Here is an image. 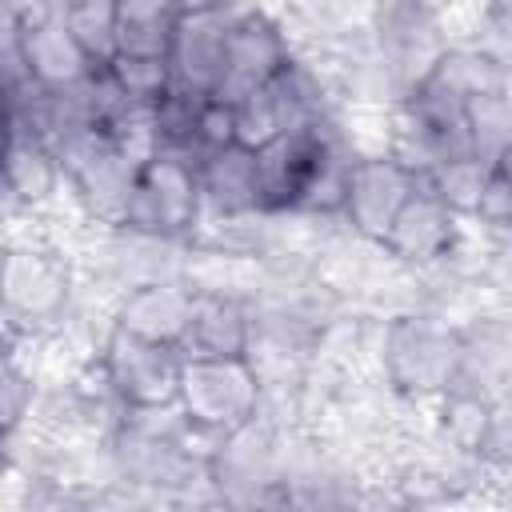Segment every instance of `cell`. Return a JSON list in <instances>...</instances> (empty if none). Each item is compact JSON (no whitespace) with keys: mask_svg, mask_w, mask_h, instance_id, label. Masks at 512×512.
Returning a JSON list of instances; mask_svg holds the SVG:
<instances>
[{"mask_svg":"<svg viewBox=\"0 0 512 512\" xmlns=\"http://www.w3.org/2000/svg\"><path fill=\"white\" fill-rule=\"evenodd\" d=\"M104 68H108V76L116 80V88L132 104H156L160 96H168L176 88L168 56H128V52H116Z\"/></svg>","mask_w":512,"mask_h":512,"instance_id":"21","label":"cell"},{"mask_svg":"<svg viewBox=\"0 0 512 512\" xmlns=\"http://www.w3.org/2000/svg\"><path fill=\"white\" fill-rule=\"evenodd\" d=\"M228 144H236V108L224 96H204L196 112V148L212 152Z\"/></svg>","mask_w":512,"mask_h":512,"instance_id":"24","label":"cell"},{"mask_svg":"<svg viewBox=\"0 0 512 512\" xmlns=\"http://www.w3.org/2000/svg\"><path fill=\"white\" fill-rule=\"evenodd\" d=\"M260 372L248 356L240 360H184L180 372V416L196 432L228 436L260 416Z\"/></svg>","mask_w":512,"mask_h":512,"instance_id":"3","label":"cell"},{"mask_svg":"<svg viewBox=\"0 0 512 512\" xmlns=\"http://www.w3.org/2000/svg\"><path fill=\"white\" fill-rule=\"evenodd\" d=\"M496 172H500V176H508V180H512V140H508V148H504V152H500V160H496Z\"/></svg>","mask_w":512,"mask_h":512,"instance_id":"26","label":"cell"},{"mask_svg":"<svg viewBox=\"0 0 512 512\" xmlns=\"http://www.w3.org/2000/svg\"><path fill=\"white\" fill-rule=\"evenodd\" d=\"M200 196L204 208L224 216V220H240V216H264L260 212V168H256V152L244 144H228V148H212L200 152Z\"/></svg>","mask_w":512,"mask_h":512,"instance_id":"14","label":"cell"},{"mask_svg":"<svg viewBox=\"0 0 512 512\" xmlns=\"http://www.w3.org/2000/svg\"><path fill=\"white\" fill-rule=\"evenodd\" d=\"M4 400H0V412H4V436L12 440L20 432V424L32 416V396H36V384H32V368H24L16 356L4 360V384H0Z\"/></svg>","mask_w":512,"mask_h":512,"instance_id":"23","label":"cell"},{"mask_svg":"<svg viewBox=\"0 0 512 512\" xmlns=\"http://www.w3.org/2000/svg\"><path fill=\"white\" fill-rule=\"evenodd\" d=\"M256 320L228 292H196V312L184 332V360H240L252 352Z\"/></svg>","mask_w":512,"mask_h":512,"instance_id":"13","label":"cell"},{"mask_svg":"<svg viewBox=\"0 0 512 512\" xmlns=\"http://www.w3.org/2000/svg\"><path fill=\"white\" fill-rule=\"evenodd\" d=\"M20 36V52L28 64V76L40 88H76L84 84L100 64L80 48V40L72 36V28L64 24V12H52L44 20H8Z\"/></svg>","mask_w":512,"mask_h":512,"instance_id":"11","label":"cell"},{"mask_svg":"<svg viewBox=\"0 0 512 512\" xmlns=\"http://www.w3.org/2000/svg\"><path fill=\"white\" fill-rule=\"evenodd\" d=\"M236 12L240 8H232L228 0H204V4L180 8L172 44H168V64H172L176 88H184L192 96H216Z\"/></svg>","mask_w":512,"mask_h":512,"instance_id":"6","label":"cell"},{"mask_svg":"<svg viewBox=\"0 0 512 512\" xmlns=\"http://www.w3.org/2000/svg\"><path fill=\"white\" fill-rule=\"evenodd\" d=\"M476 220L492 232H512V180L500 176L492 168L488 184H484V196H480V208H476Z\"/></svg>","mask_w":512,"mask_h":512,"instance_id":"25","label":"cell"},{"mask_svg":"<svg viewBox=\"0 0 512 512\" xmlns=\"http://www.w3.org/2000/svg\"><path fill=\"white\" fill-rule=\"evenodd\" d=\"M296 60L288 28L276 24L268 12L260 8H240L228 32V52H224V76L216 96L224 100H240L252 88L272 84L288 64Z\"/></svg>","mask_w":512,"mask_h":512,"instance_id":"8","label":"cell"},{"mask_svg":"<svg viewBox=\"0 0 512 512\" xmlns=\"http://www.w3.org/2000/svg\"><path fill=\"white\" fill-rule=\"evenodd\" d=\"M496 408L488 396L464 388L460 380L440 396V436L456 452H488Z\"/></svg>","mask_w":512,"mask_h":512,"instance_id":"17","label":"cell"},{"mask_svg":"<svg viewBox=\"0 0 512 512\" xmlns=\"http://www.w3.org/2000/svg\"><path fill=\"white\" fill-rule=\"evenodd\" d=\"M464 344L432 316H396L380 340V364L400 396H444L464 372Z\"/></svg>","mask_w":512,"mask_h":512,"instance_id":"2","label":"cell"},{"mask_svg":"<svg viewBox=\"0 0 512 512\" xmlns=\"http://www.w3.org/2000/svg\"><path fill=\"white\" fill-rule=\"evenodd\" d=\"M192 312H196V288H188L184 280L152 276V280H140L124 292L112 324H120V328H128L144 340L180 348L184 332L192 324Z\"/></svg>","mask_w":512,"mask_h":512,"instance_id":"12","label":"cell"},{"mask_svg":"<svg viewBox=\"0 0 512 512\" xmlns=\"http://www.w3.org/2000/svg\"><path fill=\"white\" fill-rule=\"evenodd\" d=\"M64 24L80 40V48L96 60L108 64L116 56V28H120V8L116 0H64Z\"/></svg>","mask_w":512,"mask_h":512,"instance_id":"20","label":"cell"},{"mask_svg":"<svg viewBox=\"0 0 512 512\" xmlns=\"http://www.w3.org/2000/svg\"><path fill=\"white\" fill-rule=\"evenodd\" d=\"M464 124H468V148H472V156H480L484 164L496 168L500 152L512 140V88L472 96L464 104Z\"/></svg>","mask_w":512,"mask_h":512,"instance_id":"18","label":"cell"},{"mask_svg":"<svg viewBox=\"0 0 512 512\" xmlns=\"http://www.w3.org/2000/svg\"><path fill=\"white\" fill-rule=\"evenodd\" d=\"M420 176L400 164L392 152H360L352 156L348 168V192H344V220L352 228V236L368 240V244H384L396 212L404 208V200L416 192Z\"/></svg>","mask_w":512,"mask_h":512,"instance_id":"7","label":"cell"},{"mask_svg":"<svg viewBox=\"0 0 512 512\" xmlns=\"http://www.w3.org/2000/svg\"><path fill=\"white\" fill-rule=\"evenodd\" d=\"M232 108H236V144H244L252 152L268 148L272 140H280L288 132L284 108H280V96L272 84L244 92L240 100H232Z\"/></svg>","mask_w":512,"mask_h":512,"instance_id":"22","label":"cell"},{"mask_svg":"<svg viewBox=\"0 0 512 512\" xmlns=\"http://www.w3.org/2000/svg\"><path fill=\"white\" fill-rule=\"evenodd\" d=\"M460 104H468L472 96H484V92H500V88H512V76H508V64L492 52V48H472V44H448L444 56L432 64V72L420 80Z\"/></svg>","mask_w":512,"mask_h":512,"instance_id":"16","label":"cell"},{"mask_svg":"<svg viewBox=\"0 0 512 512\" xmlns=\"http://www.w3.org/2000/svg\"><path fill=\"white\" fill-rule=\"evenodd\" d=\"M380 248L400 264H436L456 248V212L420 180L416 192L396 212Z\"/></svg>","mask_w":512,"mask_h":512,"instance_id":"10","label":"cell"},{"mask_svg":"<svg viewBox=\"0 0 512 512\" xmlns=\"http://www.w3.org/2000/svg\"><path fill=\"white\" fill-rule=\"evenodd\" d=\"M444 48H448V32L440 24V12H428L416 0H376L372 52L380 60L384 80L400 92V100L432 72Z\"/></svg>","mask_w":512,"mask_h":512,"instance_id":"4","label":"cell"},{"mask_svg":"<svg viewBox=\"0 0 512 512\" xmlns=\"http://www.w3.org/2000/svg\"><path fill=\"white\" fill-rule=\"evenodd\" d=\"M416 4H424L428 12H444V8H452L456 0H416Z\"/></svg>","mask_w":512,"mask_h":512,"instance_id":"27","label":"cell"},{"mask_svg":"<svg viewBox=\"0 0 512 512\" xmlns=\"http://www.w3.org/2000/svg\"><path fill=\"white\" fill-rule=\"evenodd\" d=\"M100 364L124 400V408L152 412V408H176L180 400V372H184V352L172 344L144 340L120 324L100 344Z\"/></svg>","mask_w":512,"mask_h":512,"instance_id":"5","label":"cell"},{"mask_svg":"<svg viewBox=\"0 0 512 512\" xmlns=\"http://www.w3.org/2000/svg\"><path fill=\"white\" fill-rule=\"evenodd\" d=\"M68 264L40 244H20L8 252L4 264V308L8 324H24L32 332L44 320H56L60 308L68 304Z\"/></svg>","mask_w":512,"mask_h":512,"instance_id":"9","label":"cell"},{"mask_svg":"<svg viewBox=\"0 0 512 512\" xmlns=\"http://www.w3.org/2000/svg\"><path fill=\"white\" fill-rule=\"evenodd\" d=\"M492 176V164H484L480 156H448L440 160L428 176H420L456 216H476L480 208V196H484V184Z\"/></svg>","mask_w":512,"mask_h":512,"instance_id":"19","label":"cell"},{"mask_svg":"<svg viewBox=\"0 0 512 512\" xmlns=\"http://www.w3.org/2000/svg\"><path fill=\"white\" fill-rule=\"evenodd\" d=\"M200 152L184 148H156L132 184V196L124 204L120 228L144 240H172L192 232L204 196H200Z\"/></svg>","mask_w":512,"mask_h":512,"instance_id":"1","label":"cell"},{"mask_svg":"<svg viewBox=\"0 0 512 512\" xmlns=\"http://www.w3.org/2000/svg\"><path fill=\"white\" fill-rule=\"evenodd\" d=\"M60 156L32 132H8V156H4V184H8V208H44L60 184H64Z\"/></svg>","mask_w":512,"mask_h":512,"instance_id":"15","label":"cell"}]
</instances>
